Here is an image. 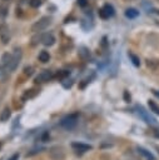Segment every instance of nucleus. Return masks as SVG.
<instances>
[{
	"instance_id": "14",
	"label": "nucleus",
	"mask_w": 159,
	"mask_h": 160,
	"mask_svg": "<svg viewBox=\"0 0 159 160\" xmlns=\"http://www.w3.org/2000/svg\"><path fill=\"white\" fill-rule=\"evenodd\" d=\"M148 105H149V109H150L154 114L159 115V105H158L154 100H148Z\"/></svg>"
},
{
	"instance_id": "31",
	"label": "nucleus",
	"mask_w": 159,
	"mask_h": 160,
	"mask_svg": "<svg viewBox=\"0 0 159 160\" xmlns=\"http://www.w3.org/2000/svg\"><path fill=\"white\" fill-rule=\"evenodd\" d=\"M0 148H1V142H0Z\"/></svg>"
},
{
	"instance_id": "2",
	"label": "nucleus",
	"mask_w": 159,
	"mask_h": 160,
	"mask_svg": "<svg viewBox=\"0 0 159 160\" xmlns=\"http://www.w3.org/2000/svg\"><path fill=\"white\" fill-rule=\"evenodd\" d=\"M50 24H51V18H50V16H44V18L39 19L38 21H35V22L31 25V31H33V32H41V31L45 30Z\"/></svg>"
},
{
	"instance_id": "13",
	"label": "nucleus",
	"mask_w": 159,
	"mask_h": 160,
	"mask_svg": "<svg viewBox=\"0 0 159 160\" xmlns=\"http://www.w3.org/2000/svg\"><path fill=\"white\" fill-rule=\"evenodd\" d=\"M10 116H11V111H10V109L6 106V108L3 109V111H1V114H0V121L5 122V121H8V120L10 119Z\"/></svg>"
},
{
	"instance_id": "23",
	"label": "nucleus",
	"mask_w": 159,
	"mask_h": 160,
	"mask_svg": "<svg viewBox=\"0 0 159 160\" xmlns=\"http://www.w3.org/2000/svg\"><path fill=\"white\" fill-rule=\"evenodd\" d=\"M99 16L101 18V19H109V15L106 14V11L101 8V9H99Z\"/></svg>"
},
{
	"instance_id": "7",
	"label": "nucleus",
	"mask_w": 159,
	"mask_h": 160,
	"mask_svg": "<svg viewBox=\"0 0 159 160\" xmlns=\"http://www.w3.org/2000/svg\"><path fill=\"white\" fill-rule=\"evenodd\" d=\"M53 76H54V75H53V72H51L50 70H43V71H40L39 75L35 78V81L39 82V84H41V82H46V81H49Z\"/></svg>"
},
{
	"instance_id": "29",
	"label": "nucleus",
	"mask_w": 159,
	"mask_h": 160,
	"mask_svg": "<svg viewBox=\"0 0 159 160\" xmlns=\"http://www.w3.org/2000/svg\"><path fill=\"white\" fill-rule=\"evenodd\" d=\"M151 92H153L156 98H159V91H158V90H151Z\"/></svg>"
},
{
	"instance_id": "4",
	"label": "nucleus",
	"mask_w": 159,
	"mask_h": 160,
	"mask_svg": "<svg viewBox=\"0 0 159 160\" xmlns=\"http://www.w3.org/2000/svg\"><path fill=\"white\" fill-rule=\"evenodd\" d=\"M20 59H21V49H20V48H16V49L14 50V54L11 55V60H10V64H9V70H10V72L14 71V70L18 68V65H19V62H20Z\"/></svg>"
},
{
	"instance_id": "9",
	"label": "nucleus",
	"mask_w": 159,
	"mask_h": 160,
	"mask_svg": "<svg viewBox=\"0 0 159 160\" xmlns=\"http://www.w3.org/2000/svg\"><path fill=\"white\" fill-rule=\"evenodd\" d=\"M71 148H73V149H75L76 151H80V152H85V151L91 150V145L83 144V142H78V141L71 142Z\"/></svg>"
},
{
	"instance_id": "24",
	"label": "nucleus",
	"mask_w": 159,
	"mask_h": 160,
	"mask_svg": "<svg viewBox=\"0 0 159 160\" xmlns=\"http://www.w3.org/2000/svg\"><path fill=\"white\" fill-rule=\"evenodd\" d=\"M24 74L30 76V75L33 74V68H31V66H26V68L24 69Z\"/></svg>"
},
{
	"instance_id": "17",
	"label": "nucleus",
	"mask_w": 159,
	"mask_h": 160,
	"mask_svg": "<svg viewBox=\"0 0 159 160\" xmlns=\"http://www.w3.org/2000/svg\"><path fill=\"white\" fill-rule=\"evenodd\" d=\"M36 35H34L33 38H31V45L33 46H35L36 44H39V42H41V32H35Z\"/></svg>"
},
{
	"instance_id": "22",
	"label": "nucleus",
	"mask_w": 159,
	"mask_h": 160,
	"mask_svg": "<svg viewBox=\"0 0 159 160\" xmlns=\"http://www.w3.org/2000/svg\"><path fill=\"white\" fill-rule=\"evenodd\" d=\"M123 98H124V101H125V102H130V100H131V96H130V94H129L128 90H124Z\"/></svg>"
},
{
	"instance_id": "12",
	"label": "nucleus",
	"mask_w": 159,
	"mask_h": 160,
	"mask_svg": "<svg viewBox=\"0 0 159 160\" xmlns=\"http://www.w3.org/2000/svg\"><path fill=\"white\" fill-rule=\"evenodd\" d=\"M124 14H125V16H126L128 19H135V18H138L139 11H138L136 9H134V8H128Z\"/></svg>"
},
{
	"instance_id": "27",
	"label": "nucleus",
	"mask_w": 159,
	"mask_h": 160,
	"mask_svg": "<svg viewBox=\"0 0 159 160\" xmlns=\"http://www.w3.org/2000/svg\"><path fill=\"white\" fill-rule=\"evenodd\" d=\"M48 139H49V132H48V131H45V132H44V135H43V141H46Z\"/></svg>"
},
{
	"instance_id": "20",
	"label": "nucleus",
	"mask_w": 159,
	"mask_h": 160,
	"mask_svg": "<svg viewBox=\"0 0 159 160\" xmlns=\"http://www.w3.org/2000/svg\"><path fill=\"white\" fill-rule=\"evenodd\" d=\"M35 95H36V91H35L34 89H31V90H26V92L24 94V98L28 99V98H33V96H35Z\"/></svg>"
},
{
	"instance_id": "28",
	"label": "nucleus",
	"mask_w": 159,
	"mask_h": 160,
	"mask_svg": "<svg viewBox=\"0 0 159 160\" xmlns=\"http://www.w3.org/2000/svg\"><path fill=\"white\" fill-rule=\"evenodd\" d=\"M18 159H19V154H14V155H13L10 159H8V160H18Z\"/></svg>"
},
{
	"instance_id": "8",
	"label": "nucleus",
	"mask_w": 159,
	"mask_h": 160,
	"mask_svg": "<svg viewBox=\"0 0 159 160\" xmlns=\"http://www.w3.org/2000/svg\"><path fill=\"white\" fill-rule=\"evenodd\" d=\"M55 42V38L51 32H46V34H41V44L45 46H51Z\"/></svg>"
},
{
	"instance_id": "11",
	"label": "nucleus",
	"mask_w": 159,
	"mask_h": 160,
	"mask_svg": "<svg viewBox=\"0 0 159 160\" xmlns=\"http://www.w3.org/2000/svg\"><path fill=\"white\" fill-rule=\"evenodd\" d=\"M136 150H138V152H139L140 155H143L145 159H148V160H155L154 155H153L151 152H149L148 150H145L144 148H141V146H138V148H136Z\"/></svg>"
},
{
	"instance_id": "19",
	"label": "nucleus",
	"mask_w": 159,
	"mask_h": 160,
	"mask_svg": "<svg viewBox=\"0 0 159 160\" xmlns=\"http://www.w3.org/2000/svg\"><path fill=\"white\" fill-rule=\"evenodd\" d=\"M103 9L106 11V14L109 15V18H111V16L114 15V8H113L111 5H109V4H105V5L103 6Z\"/></svg>"
},
{
	"instance_id": "5",
	"label": "nucleus",
	"mask_w": 159,
	"mask_h": 160,
	"mask_svg": "<svg viewBox=\"0 0 159 160\" xmlns=\"http://www.w3.org/2000/svg\"><path fill=\"white\" fill-rule=\"evenodd\" d=\"M0 40L3 44H8L10 40V30L5 22L0 24Z\"/></svg>"
},
{
	"instance_id": "1",
	"label": "nucleus",
	"mask_w": 159,
	"mask_h": 160,
	"mask_svg": "<svg viewBox=\"0 0 159 160\" xmlns=\"http://www.w3.org/2000/svg\"><path fill=\"white\" fill-rule=\"evenodd\" d=\"M78 118H79V115L75 112V114H69V115H66V116H64L61 120H60V125L64 128V129H66V130H71V129H74L75 126H76V124H78Z\"/></svg>"
},
{
	"instance_id": "30",
	"label": "nucleus",
	"mask_w": 159,
	"mask_h": 160,
	"mask_svg": "<svg viewBox=\"0 0 159 160\" xmlns=\"http://www.w3.org/2000/svg\"><path fill=\"white\" fill-rule=\"evenodd\" d=\"M154 12H156V14H159V10H153Z\"/></svg>"
},
{
	"instance_id": "3",
	"label": "nucleus",
	"mask_w": 159,
	"mask_h": 160,
	"mask_svg": "<svg viewBox=\"0 0 159 160\" xmlns=\"http://www.w3.org/2000/svg\"><path fill=\"white\" fill-rule=\"evenodd\" d=\"M49 158L51 160H63L65 158V152H64L63 146H59V145L51 146L49 149Z\"/></svg>"
},
{
	"instance_id": "25",
	"label": "nucleus",
	"mask_w": 159,
	"mask_h": 160,
	"mask_svg": "<svg viewBox=\"0 0 159 160\" xmlns=\"http://www.w3.org/2000/svg\"><path fill=\"white\" fill-rule=\"evenodd\" d=\"M68 75H69V72H68V71H64V70H63V71H59L56 76H58V78H65V76H68Z\"/></svg>"
},
{
	"instance_id": "16",
	"label": "nucleus",
	"mask_w": 159,
	"mask_h": 160,
	"mask_svg": "<svg viewBox=\"0 0 159 160\" xmlns=\"http://www.w3.org/2000/svg\"><path fill=\"white\" fill-rule=\"evenodd\" d=\"M79 54H80V56H81L83 60H88L90 58V52H89V50L86 48H80Z\"/></svg>"
},
{
	"instance_id": "21",
	"label": "nucleus",
	"mask_w": 159,
	"mask_h": 160,
	"mask_svg": "<svg viewBox=\"0 0 159 160\" xmlns=\"http://www.w3.org/2000/svg\"><path fill=\"white\" fill-rule=\"evenodd\" d=\"M29 4L31 8H39L41 5V0H29Z\"/></svg>"
},
{
	"instance_id": "15",
	"label": "nucleus",
	"mask_w": 159,
	"mask_h": 160,
	"mask_svg": "<svg viewBox=\"0 0 159 160\" xmlns=\"http://www.w3.org/2000/svg\"><path fill=\"white\" fill-rule=\"evenodd\" d=\"M39 60H40L41 62H48V61L50 60V55H49V52L45 51V50H43V51L39 54Z\"/></svg>"
},
{
	"instance_id": "10",
	"label": "nucleus",
	"mask_w": 159,
	"mask_h": 160,
	"mask_svg": "<svg viewBox=\"0 0 159 160\" xmlns=\"http://www.w3.org/2000/svg\"><path fill=\"white\" fill-rule=\"evenodd\" d=\"M9 75H10L9 68L4 64H0V82H5L9 79Z\"/></svg>"
},
{
	"instance_id": "6",
	"label": "nucleus",
	"mask_w": 159,
	"mask_h": 160,
	"mask_svg": "<svg viewBox=\"0 0 159 160\" xmlns=\"http://www.w3.org/2000/svg\"><path fill=\"white\" fill-rule=\"evenodd\" d=\"M136 111H138L139 116H140L146 124H155V119H154L153 116H150L149 112L145 111V109H144L143 106H136Z\"/></svg>"
},
{
	"instance_id": "26",
	"label": "nucleus",
	"mask_w": 159,
	"mask_h": 160,
	"mask_svg": "<svg viewBox=\"0 0 159 160\" xmlns=\"http://www.w3.org/2000/svg\"><path fill=\"white\" fill-rule=\"evenodd\" d=\"M88 2V0H78V5L79 6H85Z\"/></svg>"
},
{
	"instance_id": "18",
	"label": "nucleus",
	"mask_w": 159,
	"mask_h": 160,
	"mask_svg": "<svg viewBox=\"0 0 159 160\" xmlns=\"http://www.w3.org/2000/svg\"><path fill=\"white\" fill-rule=\"evenodd\" d=\"M128 55H129V58H130L131 62L134 64V66H139V65H140V60H139V58H138L136 55H134L133 52H129Z\"/></svg>"
}]
</instances>
